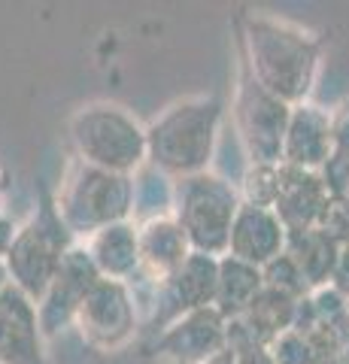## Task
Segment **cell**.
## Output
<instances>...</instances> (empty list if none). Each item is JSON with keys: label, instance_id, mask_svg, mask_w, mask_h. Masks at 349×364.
<instances>
[{"label": "cell", "instance_id": "1", "mask_svg": "<svg viewBox=\"0 0 349 364\" xmlns=\"http://www.w3.org/2000/svg\"><path fill=\"white\" fill-rule=\"evenodd\" d=\"M243 25L252 79L289 107L304 104L316 79L319 43L295 25L264 16H249Z\"/></svg>", "mask_w": 349, "mask_h": 364}, {"label": "cell", "instance_id": "2", "mask_svg": "<svg viewBox=\"0 0 349 364\" xmlns=\"http://www.w3.org/2000/svg\"><path fill=\"white\" fill-rule=\"evenodd\" d=\"M219 122L222 104L216 97H191L171 107L146 131L149 164L179 179L207 173L216 149Z\"/></svg>", "mask_w": 349, "mask_h": 364}, {"label": "cell", "instance_id": "3", "mask_svg": "<svg viewBox=\"0 0 349 364\" xmlns=\"http://www.w3.org/2000/svg\"><path fill=\"white\" fill-rule=\"evenodd\" d=\"M243 198L231 182L213 173L186 176L176 182L173 195V219L188 237L191 252L204 255H228L231 246V228L237 219Z\"/></svg>", "mask_w": 349, "mask_h": 364}, {"label": "cell", "instance_id": "4", "mask_svg": "<svg viewBox=\"0 0 349 364\" xmlns=\"http://www.w3.org/2000/svg\"><path fill=\"white\" fill-rule=\"evenodd\" d=\"M70 140L82 164H92L109 173H137L149 161L146 131L125 109L109 104H92L70 119Z\"/></svg>", "mask_w": 349, "mask_h": 364}, {"label": "cell", "instance_id": "5", "mask_svg": "<svg viewBox=\"0 0 349 364\" xmlns=\"http://www.w3.org/2000/svg\"><path fill=\"white\" fill-rule=\"evenodd\" d=\"M55 210L70 234L92 237L107 225L128 222L134 213V179L76 161L61 186Z\"/></svg>", "mask_w": 349, "mask_h": 364}, {"label": "cell", "instance_id": "6", "mask_svg": "<svg viewBox=\"0 0 349 364\" xmlns=\"http://www.w3.org/2000/svg\"><path fill=\"white\" fill-rule=\"evenodd\" d=\"M67 249H70V231L64 228L58 210H43V215L16 231V240L4 258L9 282L33 304H40Z\"/></svg>", "mask_w": 349, "mask_h": 364}, {"label": "cell", "instance_id": "7", "mask_svg": "<svg viewBox=\"0 0 349 364\" xmlns=\"http://www.w3.org/2000/svg\"><path fill=\"white\" fill-rule=\"evenodd\" d=\"M234 116H237L240 140L252 164H283V146L291 119V107L286 100L274 97L255 82L252 73H246L237 91Z\"/></svg>", "mask_w": 349, "mask_h": 364}, {"label": "cell", "instance_id": "8", "mask_svg": "<svg viewBox=\"0 0 349 364\" xmlns=\"http://www.w3.org/2000/svg\"><path fill=\"white\" fill-rule=\"evenodd\" d=\"M73 325L80 328L85 343L95 349L112 352L128 343L137 328V310H134L131 289L119 279H97L92 291L82 298L80 310L73 316Z\"/></svg>", "mask_w": 349, "mask_h": 364}, {"label": "cell", "instance_id": "9", "mask_svg": "<svg viewBox=\"0 0 349 364\" xmlns=\"http://www.w3.org/2000/svg\"><path fill=\"white\" fill-rule=\"evenodd\" d=\"M100 277L97 264L92 261L85 246H70L61 258L58 273H55L49 291L43 294V301L37 304V318H40V331L43 334H55L58 328H64L67 322H73L76 310L92 286Z\"/></svg>", "mask_w": 349, "mask_h": 364}, {"label": "cell", "instance_id": "10", "mask_svg": "<svg viewBox=\"0 0 349 364\" xmlns=\"http://www.w3.org/2000/svg\"><path fill=\"white\" fill-rule=\"evenodd\" d=\"M225 325L228 322L216 306L186 313L173 325H167V331L155 343V352L186 364H204L225 349Z\"/></svg>", "mask_w": 349, "mask_h": 364}, {"label": "cell", "instance_id": "11", "mask_svg": "<svg viewBox=\"0 0 349 364\" xmlns=\"http://www.w3.org/2000/svg\"><path fill=\"white\" fill-rule=\"evenodd\" d=\"M37 304L13 282L0 291V364H43Z\"/></svg>", "mask_w": 349, "mask_h": 364}, {"label": "cell", "instance_id": "12", "mask_svg": "<svg viewBox=\"0 0 349 364\" xmlns=\"http://www.w3.org/2000/svg\"><path fill=\"white\" fill-rule=\"evenodd\" d=\"M286 240H289V231L274 210L240 203L237 219H234V228H231L228 255L246 261V264L264 267L276 255L286 252Z\"/></svg>", "mask_w": 349, "mask_h": 364}, {"label": "cell", "instance_id": "13", "mask_svg": "<svg viewBox=\"0 0 349 364\" xmlns=\"http://www.w3.org/2000/svg\"><path fill=\"white\" fill-rule=\"evenodd\" d=\"M328 200L331 195H328V186H325L322 173L283 164V188H279L274 213L279 215V222H283L289 234L316 228L325 207H328Z\"/></svg>", "mask_w": 349, "mask_h": 364}, {"label": "cell", "instance_id": "14", "mask_svg": "<svg viewBox=\"0 0 349 364\" xmlns=\"http://www.w3.org/2000/svg\"><path fill=\"white\" fill-rule=\"evenodd\" d=\"M334 155V136H331V116L313 104H298L291 109L286 146H283V164L301 170H319L331 161Z\"/></svg>", "mask_w": 349, "mask_h": 364}, {"label": "cell", "instance_id": "15", "mask_svg": "<svg viewBox=\"0 0 349 364\" xmlns=\"http://www.w3.org/2000/svg\"><path fill=\"white\" fill-rule=\"evenodd\" d=\"M137 243H140V270L149 279H167L171 273L191 255L188 237L173 215L143 222L137 228Z\"/></svg>", "mask_w": 349, "mask_h": 364}, {"label": "cell", "instance_id": "16", "mask_svg": "<svg viewBox=\"0 0 349 364\" xmlns=\"http://www.w3.org/2000/svg\"><path fill=\"white\" fill-rule=\"evenodd\" d=\"M88 255L97 264L104 279H128L140 270V243L137 228L131 222H116L100 228L97 234L88 237Z\"/></svg>", "mask_w": 349, "mask_h": 364}, {"label": "cell", "instance_id": "17", "mask_svg": "<svg viewBox=\"0 0 349 364\" xmlns=\"http://www.w3.org/2000/svg\"><path fill=\"white\" fill-rule=\"evenodd\" d=\"M286 255H291V261L298 264L304 282H307V289L316 291V289L331 286L340 246H337L325 231H319V228H310V231L289 234Z\"/></svg>", "mask_w": 349, "mask_h": 364}, {"label": "cell", "instance_id": "18", "mask_svg": "<svg viewBox=\"0 0 349 364\" xmlns=\"http://www.w3.org/2000/svg\"><path fill=\"white\" fill-rule=\"evenodd\" d=\"M262 289H264L262 267L246 264V261L234 255L219 258V289H216V304L213 306L222 313L225 322L228 318H240Z\"/></svg>", "mask_w": 349, "mask_h": 364}, {"label": "cell", "instance_id": "19", "mask_svg": "<svg viewBox=\"0 0 349 364\" xmlns=\"http://www.w3.org/2000/svg\"><path fill=\"white\" fill-rule=\"evenodd\" d=\"M295 313H298V298L264 286L262 291L255 294L249 310H246L240 318L249 325V331L262 340V343L270 346L279 334L291 331V325H295Z\"/></svg>", "mask_w": 349, "mask_h": 364}, {"label": "cell", "instance_id": "20", "mask_svg": "<svg viewBox=\"0 0 349 364\" xmlns=\"http://www.w3.org/2000/svg\"><path fill=\"white\" fill-rule=\"evenodd\" d=\"M131 179H134V213H137L143 222L171 215L176 186H171L167 173H161L159 167L149 164V167H140Z\"/></svg>", "mask_w": 349, "mask_h": 364}, {"label": "cell", "instance_id": "21", "mask_svg": "<svg viewBox=\"0 0 349 364\" xmlns=\"http://www.w3.org/2000/svg\"><path fill=\"white\" fill-rule=\"evenodd\" d=\"M279 188H283V164H252L243 179V203L274 210Z\"/></svg>", "mask_w": 349, "mask_h": 364}, {"label": "cell", "instance_id": "22", "mask_svg": "<svg viewBox=\"0 0 349 364\" xmlns=\"http://www.w3.org/2000/svg\"><path fill=\"white\" fill-rule=\"evenodd\" d=\"M262 279H264V286L267 289H276V291H286V294H291V298H307L310 294V289H307V282H304V277H301V270H298V264L291 261V255H276L270 264H264L262 267Z\"/></svg>", "mask_w": 349, "mask_h": 364}, {"label": "cell", "instance_id": "23", "mask_svg": "<svg viewBox=\"0 0 349 364\" xmlns=\"http://www.w3.org/2000/svg\"><path fill=\"white\" fill-rule=\"evenodd\" d=\"M270 355H274V364H319V355L307 340V334L295 331V328L279 334L270 343Z\"/></svg>", "mask_w": 349, "mask_h": 364}, {"label": "cell", "instance_id": "24", "mask_svg": "<svg viewBox=\"0 0 349 364\" xmlns=\"http://www.w3.org/2000/svg\"><path fill=\"white\" fill-rule=\"evenodd\" d=\"M316 228H319V231L328 234L337 246H346V243H349V203H346V200H334V198H331Z\"/></svg>", "mask_w": 349, "mask_h": 364}, {"label": "cell", "instance_id": "25", "mask_svg": "<svg viewBox=\"0 0 349 364\" xmlns=\"http://www.w3.org/2000/svg\"><path fill=\"white\" fill-rule=\"evenodd\" d=\"M319 173L325 179V186H328V195L334 200L349 203V155H331V161Z\"/></svg>", "mask_w": 349, "mask_h": 364}, {"label": "cell", "instance_id": "26", "mask_svg": "<svg viewBox=\"0 0 349 364\" xmlns=\"http://www.w3.org/2000/svg\"><path fill=\"white\" fill-rule=\"evenodd\" d=\"M331 136H334V155H349V107L331 116Z\"/></svg>", "mask_w": 349, "mask_h": 364}, {"label": "cell", "instance_id": "27", "mask_svg": "<svg viewBox=\"0 0 349 364\" xmlns=\"http://www.w3.org/2000/svg\"><path fill=\"white\" fill-rule=\"evenodd\" d=\"M331 286L340 291V294H349V243L340 246V255H337V267H334Z\"/></svg>", "mask_w": 349, "mask_h": 364}, {"label": "cell", "instance_id": "28", "mask_svg": "<svg viewBox=\"0 0 349 364\" xmlns=\"http://www.w3.org/2000/svg\"><path fill=\"white\" fill-rule=\"evenodd\" d=\"M13 240H16V228H13V222L0 215V258H6V252H9V246H13Z\"/></svg>", "mask_w": 349, "mask_h": 364}, {"label": "cell", "instance_id": "29", "mask_svg": "<svg viewBox=\"0 0 349 364\" xmlns=\"http://www.w3.org/2000/svg\"><path fill=\"white\" fill-rule=\"evenodd\" d=\"M204 364H234V355H231L228 349H222L219 355H213V358H210V361H204Z\"/></svg>", "mask_w": 349, "mask_h": 364}, {"label": "cell", "instance_id": "30", "mask_svg": "<svg viewBox=\"0 0 349 364\" xmlns=\"http://www.w3.org/2000/svg\"><path fill=\"white\" fill-rule=\"evenodd\" d=\"M9 286V273H6V264H4V258H0V291H4Z\"/></svg>", "mask_w": 349, "mask_h": 364}, {"label": "cell", "instance_id": "31", "mask_svg": "<svg viewBox=\"0 0 349 364\" xmlns=\"http://www.w3.org/2000/svg\"><path fill=\"white\" fill-rule=\"evenodd\" d=\"M343 298H346V318H349V294H343Z\"/></svg>", "mask_w": 349, "mask_h": 364}]
</instances>
